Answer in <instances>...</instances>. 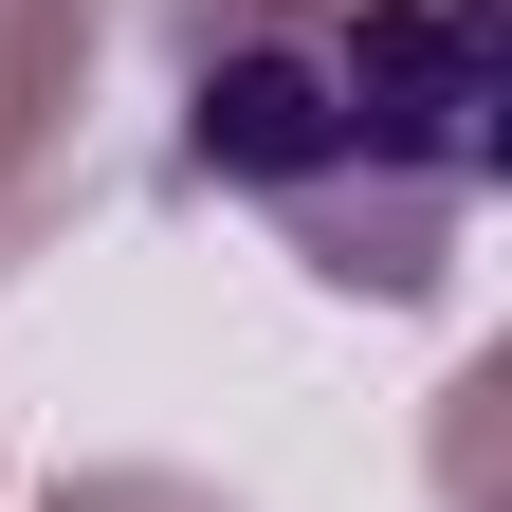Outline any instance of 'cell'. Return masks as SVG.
I'll return each mask as SVG.
<instances>
[{
  "label": "cell",
  "instance_id": "cell-1",
  "mask_svg": "<svg viewBox=\"0 0 512 512\" xmlns=\"http://www.w3.org/2000/svg\"><path fill=\"white\" fill-rule=\"evenodd\" d=\"M183 183L275 220L330 293H439L512 165L494 0H183Z\"/></svg>",
  "mask_w": 512,
  "mask_h": 512
},
{
  "label": "cell",
  "instance_id": "cell-2",
  "mask_svg": "<svg viewBox=\"0 0 512 512\" xmlns=\"http://www.w3.org/2000/svg\"><path fill=\"white\" fill-rule=\"evenodd\" d=\"M110 37H128V0H0V256L92 202Z\"/></svg>",
  "mask_w": 512,
  "mask_h": 512
},
{
  "label": "cell",
  "instance_id": "cell-3",
  "mask_svg": "<svg viewBox=\"0 0 512 512\" xmlns=\"http://www.w3.org/2000/svg\"><path fill=\"white\" fill-rule=\"evenodd\" d=\"M55 512H220V494H183V476H92V494H55Z\"/></svg>",
  "mask_w": 512,
  "mask_h": 512
}]
</instances>
